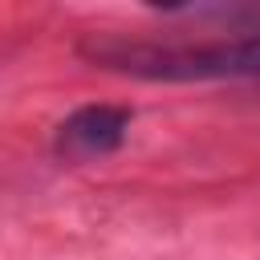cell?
<instances>
[{
  "instance_id": "6da1fadb",
  "label": "cell",
  "mask_w": 260,
  "mask_h": 260,
  "mask_svg": "<svg viewBox=\"0 0 260 260\" xmlns=\"http://www.w3.org/2000/svg\"><path fill=\"white\" fill-rule=\"evenodd\" d=\"M77 53L102 69L146 77V81H215V77H260V28L211 45H154L93 32Z\"/></svg>"
},
{
  "instance_id": "7a4b0ae2",
  "label": "cell",
  "mask_w": 260,
  "mask_h": 260,
  "mask_svg": "<svg viewBox=\"0 0 260 260\" xmlns=\"http://www.w3.org/2000/svg\"><path fill=\"white\" fill-rule=\"evenodd\" d=\"M126 130H130V110H126V106L93 102V106L73 110V114L57 126L53 150H57L61 158H69V162L106 158V154H114V150L126 142Z\"/></svg>"
}]
</instances>
